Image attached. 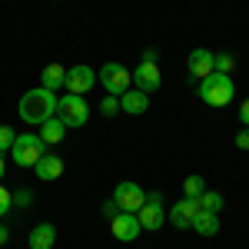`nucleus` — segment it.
<instances>
[{"mask_svg":"<svg viewBox=\"0 0 249 249\" xmlns=\"http://www.w3.org/2000/svg\"><path fill=\"white\" fill-rule=\"evenodd\" d=\"M213 70L216 73H232L236 70V57L232 53H213Z\"/></svg>","mask_w":249,"mask_h":249,"instance_id":"412c9836","label":"nucleus"},{"mask_svg":"<svg viewBox=\"0 0 249 249\" xmlns=\"http://www.w3.org/2000/svg\"><path fill=\"white\" fill-rule=\"evenodd\" d=\"M10 210H14V193L0 183V216H3V213H10Z\"/></svg>","mask_w":249,"mask_h":249,"instance_id":"b1692460","label":"nucleus"},{"mask_svg":"<svg viewBox=\"0 0 249 249\" xmlns=\"http://www.w3.org/2000/svg\"><path fill=\"white\" fill-rule=\"evenodd\" d=\"M120 110L130 116H140L150 110V93H143V90H126V93L120 96Z\"/></svg>","mask_w":249,"mask_h":249,"instance_id":"f8f14e48","label":"nucleus"},{"mask_svg":"<svg viewBox=\"0 0 249 249\" xmlns=\"http://www.w3.org/2000/svg\"><path fill=\"white\" fill-rule=\"evenodd\" d=\"M96 83V70H90L87 63H80V67H73V70H67V87H70V93L83 96L87 90H93Z\"/></svg>","mask_w":249,"mask_h":249,"instance_id":"1a4fd4ad","label":"nucleus"},{"mask_svg":"<svg viewBox=\"0 0 249 249\" xmlns=\"http://www.w3.org/2000/svg\"><path fill=\"white\" fill-rule=\"evenodd\" d=\"M40 87L57 93L60 87H67V70H63L60 63H47V67H43V73H40Z\"/></svg>","mask_w":249,"mask_h":249,"instance_id":"dca6fc26","label":"nucleus"},{"mask_svg":"<svg viewBox=\"0 0 249 249\" xmlns=\"http://www.w3.org/2000/svg\"><path fill=\"white\" fill-rule=\"evenodd\" d=\"M57 116L63 120L67 130H70V126H87V120H90V107H87V100L77 96V93L60 96V100H57Z\"/></svg>","mask_w":249,"mask_h":249,"instance_id":"20e7f679","label":"nucleus"},{"mask_svg":"<svg viewBox=\"0 0 249 249\" xmlns=\"http://www.w3.org/2000/svg\"><path fill=\"white\" fill-rule=\"evenodd\" d=\"M232 96H236V83H232L230 73H216V70H213L210 77L199 80V100H203L206 107L223 110V107L232 103Z\"/></svg>","mask_w":249,"mask_h":249,"instance_id":"f03ea898","label":"nucleus"},{"mask_svg":"<svg viewBox=\"0 0 249 249\" xmlns=\"http://www.w3.org/2000/svg\"><path fill=\"white\" fill-rule=\"evenodd\" d=\"M113 203L123 213H136L146 203V193H143V186H136V183H120L113 190Z\"/></svg>","mask_w":249,"mask_h":249,"instance_id":"0eeeda50","label":"nucleus"},{"mask_svg":"<svg viewBox=\"0 0 249 249\" xmlns=\"http://www.w3.org/2000/svg\"><path fill=\"white\" fill-rule=\"evenodd\" d=\"M14 130L10 126H0V153H10V146H14Z\"/></svg>","mask_w":249,"mask_h":249,"instance_id":"5701e85b","label":"nucleus"},{"mask_svg":"<svg viewBox=\"0 0 249 249\" xmlns=\"http://www.w3.org/2000/svg\"><path fill=\"white\" fill-rule=\"evenodd\" d=\"M190 73L196 80H203V77H210V73H213V53H210V50L196 47V50L190 53Z\"/></svg>","mask_w":249,"mask_h":249,"instance_id":"4468645a","label":"nucleus"},{"mask_svg":"<svg viewBox=\"0 0 249 249\" xmlns=\"http://www.w3.org/2000/svg\"><path fill=\"white\" fill-rule=\"evenodd\" d=\"M34 203V193L30 190H17L14 193V206H30Z\"/></svg>","mask_w":249,"mask_h":249,"instance_id":"393cba45","label":"nucleus"},{"mask_svg":"<svg viewBox=\"0 0 249 249\" xmlns=\"http://www.w3.org/2000/svg\"><path fill=\"white\" fill-rule=\"evenodd\" d=\"M160 63H140L133 70V83L136 90H143V93H153V90H160Z\"/></svg>","mask_w":249,"mask_h":249,"instance_id":"9d476101","label":"nucleus"},{"mask_svg":"<svg viewBox=\"0 0 249 249\" xmlns=\"http://www.w3.org/2000/svg\"><path fill=\"white\" fill-rule=\"evenodd\" d=\"M199 213V199H190V196H183L176 206L170 210V223L176 226V230H186L193 223V216Z\"/></svg>","mask_w":249,"mask_h":249,"instance_id":"9b49d317","label":"nucleus"},{"mask_svg":"<svg viewBox=\"0 0 249 249\" xmlns=\"http://www.w3.org/2000/svg\"><path fill=\"white\" fill-rule=\"evenodd\" d=\"M100 113L103 116H113V113H120V96H103V100H100Z\"/></svg>","mask_w":249,"mask_h":249,"instance_id":"4be33fe9","label":"nucleus"},{"mask_svg":"<svg viewBox=\"0 0 249 249\" xmlns=\"http://www.w3.org/2000/svg\"><path fill=\"white\" fill-rule=\"evenodd\" d=\"M110 230H113V236L120 243H133L136 236L143 232V226H140L136 213H116L113 219H110Z\"/></svg>","mask_w":249,"mask_h":249,"instance_id":"6e6552de","label":"nucleus"},{"mask_svg":"<svg viewBox=\"0 0 249 249\" xmlns=\"http://www.w3.org/2000/svg\"><path fill=\"white\" fill-rule=\"evenodd\" d=\"M57 100H60V96L53 93V90H43V87L27 90V93L20 96L17 113H20V120H23V123L40 126V123H47L50 116H57Z\"/></svg>","mask_w":249,"mask_h":249,"instance_id":"f257e3e1","label":"nucleus"},{"mask_svg":"<svg viewBox=\"0 0 249 249\" xmlns=\"http://www.w3.org/2000/svg\"><path fill=\"white\" fill-rule=\"evenodd\" d=\"M10 153H14L17 166H37V160L47 153V143L40 140V133H20V136H14Z\"/></svg>","mask_w":249,"mask_h":249,"instance_id":"7ed1b4c3","label":"nucleus"},{"mask_svg":"<svg viewBox=\"0 0 249 249\" xmlns=\"http://www.w3.org/2000/svg\"><path fill=\"white\" fill-rule=\"evenodd\" d=\"M136 219H140V226L143 230L156 232L163 223H166V213H163V196L160 193H146V203L136 210Z\"/></svg>","mask_w":249,"mask_h":249,"instance_id":"423d86ee","label":"nucleus"},{"mask_svg":"<svg viewBox=\"0 0 249 249\" xmlns=\"http://www.w3.org/2000/svg\"><path fill=\"white\" fill-rule=\"evenodd\" d=\"M7 239H10V232H7V226H0V246H3Z\"/></svg>","mask_w":249,"mask_h":249,"instance_id":"c756f323","label":"nucleus"},{"mask_svg":"<svg viewBox=\"0 0 249 249\" xmlns=\"http://www.w3.org/2000/svg\"><path fill=\"white\" fill-rule=\"evenodd\" d=\"M96 80L103 83V90L110 96H123L130 90V83H133V73H130L123 63H107V67L96 73Z\"/></svg>","mask_w":249,"mask_h":249,"instance_id":"39448f33","label":"nucleus"},{"mask_svg":"<svg viewBox=\"0 0 249 249\" xmlns=\"http://www.w3.org/2000/svg\"><path fill=\"white\" fill-rule=\"evenodd\" d=\"M140 63H160V53H156V47H146L143 50V60Z\"/></svg>","mask_w":249,"mask_h":249,"instance_id":"cd10ccee","label":"nucleus"},{"mask_svg":"<svg viewBox=\"0 0 249 249\" xmlns=\"http://www.w3.org/2000/svg\"><path fill=\"white\" fill-rule=\"evenodd\" d=\"M239 120H243V126H249V100L239 103Z\"/></svg>","mask_w":249,"mask_h":249,"instance_id":"c85d7f7f","label":"nucleus"},{"mask_svg":"<svg viewBox=\"0 0 249 249\" xmlns=\"http://www.w3.org/2000/svg\"><path fill=\"white\" fill-rule=\"evenodd\" d=\"M236 146H239V150H246V153H249V126H246V130H239V133H236Z\"/></svg>","mask_w":249,"mask_h":249,"instance_id":"bb28decb","label":"nucleus"},{"mask_svg":"<svg viewBox=\"0 0 249 249\" xmlns=\"http://www.w3.org/2000/svg\"><path fill=\"white\" fill-rule=\"evenodd\" d=\"M63 136H67V126H63L60 116H50L47 123H40V140L43 143H60Z\"/></svg>","mask_w":249,"mask_h":249,"instance_id":"a211bd4d","label":"nucleus"},{"mask_svg":"<svg viewBox=\"0 0 249 249\" xmlns=\"http://www.w3.org/2000/svg\"><path fill=\"white\" fill-rule=\"evenodd\" d=\"M53 243H57V230L50 223H40L30 230V249H53Z\"/></svg>","mask_w":249,"mask_h":249,"instance_id":"f3484780","label":"nucleus"},{"mask_svg":"<svg viewBox=\"0 0 249 249\" xmlns=\"http://www.w3.org/2000/svg\"><path fill=\"white\" fill-rule=\"evenodd\" d=\"M206 190V183H203V176H186L183 179V196H190V199H199Z\"/></svg>","mask_w":249,"mask_h":249,"instance_id":"6ab92c4d","label":"nucleus"},{"mask_svg":"<svg viewBox=\"0 0 249 249\" xmlns=\"http://www.w3.org/2000/svg\"><path fill=\"white\" fill-rule=\"evenodd\" d=\"M190 230L199 232V236H216V232H219V216H216V213H210V210H199L196 216H193Z\"/></svg>","mask_w":249,"mask_h":249,"instance_id":"ddd939ff","label":"nucleus"},{"mask_svg":"<svg viewBox=\"0 0 249 249\" xmlns=\"http://www.w3.org/2000/svg\"><path fill=\"white\" fill-rule=\"evenodd\" d=\"M100 213H103V219H113L116 213H123V210H120V206H116L113 199H107V203H103V206H100Z\"/></svg>","mask_w":249,"mask_h":249,"instance_id":"a878e982","label":"nucleus"},{"mask_svg":"<svg viewBox=\"0 0 249 249\" xmlns=\"http://www.w3.org/2000/svg\"><path fill=\"white\" fill-rule=\"evenodd\" d=\"M199 210L219 213V210H223V193H210V190H203V196H199Z\"/></svg>","mask_w":249,"mask_h":249,"instance_id":"aec40b11","label":"nucleus"},{"mask_svg":"<svg viewBox=\"0 0 249 249\" xmlns=\"http://www.w3.org/2000/svg\"><path fill=\"white\" fill-rule=\"evenodd\" d=\"M34 170H37L40 179H60V176H63V160L53 156V153H43L37 160V166H34Z\"/></svg>","mask_w":249,"mask_h":249,"instance_id":"2eb2a0df","label":"nucleus"},{"mask_svg":"<svg viewBox=\"0 0 249 249\" xmlns=\"http://www.w3.org/2000/svg\"><path fill=\"white\" fill-rule=\"evenodd\" d=\"M0 179H3V153H0Z\"/></svg>","mask_w":249,"mask_h":249,"instance_id":"7c9ffc66","label":"nucleus"}]
</instances>
